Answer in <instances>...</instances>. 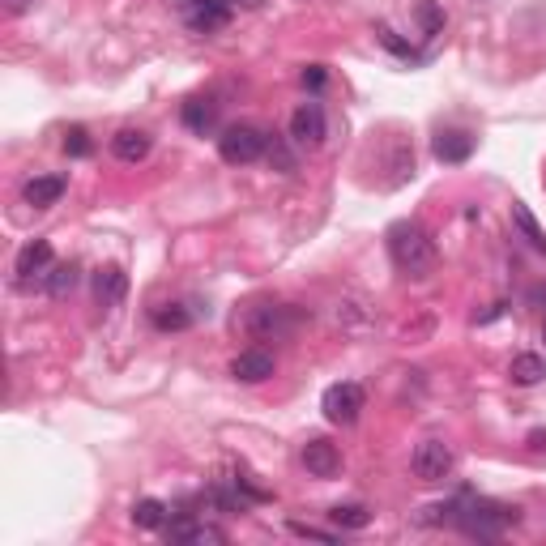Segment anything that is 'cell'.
<instances>
[{"instance_id": "cell-1", "label": "cell", "mask_w": 546, "mask_h": 546, "mask_svg": "<svg viewBox=\"0 0 546 546\" xmlns=\"http://www.w3.org/2000/svg\"><path fill=\"white\" fill-rule=\"evenodd\" d=\"M384 244H389V261L397 265V273H406L414 282H423L436 273L440 252H436V239H431V231L423 222H410V218L393 222L389 235H384Z\"/></svg>"}, {"instance_id": "cell-24", "label": "cell", "mask_w": 546, "mask_h": 546, "mask_svg": "<svg viewBox=\"0 0 546 546\" xmlns=\"http://www.w3.org/2000/svg\"><path fill=\"white\" fill-rule=\"evenodd\" d=\"M419 22H423V35L427 39L444 35V9L436 5V0H423V5H419Z\"/></svg>"}, {"instance_id": "cell-22", "label": "cell", "mask_w": 546, "mask_h": 546, "mask_svg": "<svg viewBox=\"0 0 546 546\" xmlns=\"http://www.w3.org/2000/svg\"><path fill=\"white\" fill-rule=\"evenodd\" d=\"M82 282V269H77V261H64V265H56L52 273H47V295L52 299H64V295H73V286Z\"/></svg>"}, {"instance_id": "cell-2", "label": "cell", "mask_w": 546, "mask_h": 546, "mask_svg": "<svg viewBox=\"0 0 546 546\" xmlns=\"http://www.w3.org/2000/svg\"><path fill=\"white\" fill-rule=\"evenodd\" d=\"M448 525H457L465 538L495 542V538H504L508 525H517V508L483 500V495H461V500H453V517H448Z\"/></svg>"}, {"instance_id": "cell-27", "label": "cell", "mask_w": 546, "mask_h": 546, "mask_svg": "<svg viewBox=\"0 0 546 546\" xmlns=\"http://www.w3.org/2000/svg\"><path fill=\"white\" fill-rule=\"evenodd\" d=\"M376 35H380V43H384V47H389V52H397V56H406V60H423V56H419V52H414V47H410V43H401V39L393 35V30H389V26H376Z\"/></svg>"}, {"instance_id": "cell-7", "label": "cell", "mask_w": 546, "mask_h": 546, "mask_svg": "<svg viewBox=\"0 0 546 546\" xmlns=\"http://www.w3.org/2000/svg\"><path fill=\"white\" fill-rule=\"evenodd\" d=\"M325 133H329L325 107H320L316 99L299 103L295 116H291V141H295V146H299V150H320V146H325Z\"/></svg>"}, {"instance_id": "cell-9", "label": "cell", "mask_w": 546, "mask_h": 546, "mask_svg": "<svg viewBox=\"0 0 546 546\" xmlns=\"http://www.w3.org/2000/svg\"><path fill=\"white\" fill-rule=\"evenodd\" d=\"M299 461H303V470H308L312 478H337V474H342V453H337V444L320 440V436L299 448Z\"/></svg>"}, {"instance_id": "cell-21", "label": "cell", "mask_w": 546, "mask_h": 546, "mask_svg": "<svg viewBox=\"0 0 546 546\" xmlns=\"http://www.w3.org/2000/svg\"><path fill=\"white\" fill-rule=\"evenodd\" d=\"M171 521V508L163 500H137L133 504V525L137 529H167Z\"/></svg>"}, {"instance_id": "cell-28", "label": "cell", "mask_w": 546, "mask_h": 546, "mask_svg": "<svg viewBox=\"0 0 546 546\" xmlns=\"http://www.w3.org/2000/svg\"><path fill=\"white\" fill-rule=\"evenodd\" d=\"M269 163H273V167H278V171H295V154H291V150H286V146H282V141H278V137H269Z\"/></svg>"}, {"instance_id": "cell-13", "label": "cell", "mask_w": 546, "mask_h": 546, "mask_svg": "<svg viewBox=\"0 0 546 546\" xmlns=\"http://www.w3.org/2000/svg\"><path fill=\"white\" fill-rule=\"evenodd\" d=\"M167 538L171 542H227V534L218 525H205L192 512H180L175 521H167Z\"/></svg>"}, {"instance_id": "cell-5", "label": "cell", "mask_w": 546, "mask_h": 546, "mask_svg": "<svg viewBox=\"0 0 546 546\" xmlns=\"http://www.w3.org/2000/svg\"><path fill=\"white\" fill-rule=\"evenodd\" d=\"M367 406V393H363V384L355 380H337L325 389V397H320V410H325V419L337 423V427H350L363 414Z\"/></svg>"}, {"instance_id": "cell-32", "label": "cell", "mask_w": 546, "mask_h": 546, "mask_svg": "<svg viewBox=\"0 0 546 546\" xmlns=\"http://www.w3.org/2000/svg\"><path fill=\"white\" fill-rule=\"evenodd\" d=\"M171 5H175V9H184V13H188L192 5H197V0H171Z\"/></svg>"}, {"instance_id": "cell-11", "label": "cell", "mask_w": 546, "mask_h": 546, "mask_svg": "<svg viewBox=\"0 0 546 546\" xmlns=\"http://www.w3.org/2000/svg\"><path fill=\"white\" fill-rule=\"evenodd\" d=\"M273 367H278V359H273L265 346H252V350H239V355H235L231 376L244 380V384H261V380L273 376Z\"/></svg>"}, {"instance_id": "cell-4", "label": "cell", "mask_w": 546, "mask_h": 546, "mask_svg": "<svg viewBox=\"0 0 546 546\" xmlns=\"http://www.w3.org/2000/svg\"><path fill=\"white\" fill-rule=\"evenodd\" d=\"M218 154H222V163H231V167H248L269 154V133L256 124H231V128H222V137H218Z\"/></svg>"}, {"instance_id": "cell-12", "label": "cell", "mask_w": 546, "mask_h": 546, "mask_svg": "<svg viewBox=\"0 0 546 546\" xmlns=\"http://www.w3.org/2000/svg\"><path fill=\"white\" fill-rule=\"evenodd\" d=\"M431 154L440 158V163H465V158L474 154V133H465V128H440L436 137H431Z\"/></svg>"}, {"instance_id": "cell-30", "label": "cell", "mask_w": 546, "mask_h": 546, "mask_svg": "<svg viewBox=\"0 0 546 546\" xmlns=\"http://www.w3.org/2000/svg\"><path fill=\"white\" fill-rule=\"evenodd\" d=\"M26 9H35V0H5V13H9V18H22Z\"/></svg>"}, {"instance_id": "cell-19", "label": "cell", "mask_w": 546, "mask_h": 546, "mask_svg": "<svg viewBox=\"0 0 546 546\" xmlns=\"http://www.w3.org/2000/svg\"><path fill=\"white\" fill-rule=\"evenodd\" d=\"M508 376H512V384H521V389H534V384L546 380V359L542 355H529V350H525V355L512 359Z\"/></svg>"}, {"instance_id": "cell-3", "label": "cell", "mask_w": 546, "mask_h": 546, "mask_svg": "<svg viewBox=\"0 0 546 546\" xmlns=\"http://www.w3.org/2000/svg\"><path fill=\"white\" fill-rule=\"evenodd\" d=\"M303 312H295L291 303H252V312L244 316V329L256 337V342H282L299 329Z\"/></svg>"}, {"instance_id": "cell-31", "label": "cell", "mask_w": 546, "mask_h": 546, "mask_svg": "<svg viewBox=\"0 0 546 546\" xmlns=\"http://www.w3.org/2000/svg\"><path fill=\"white\" fill-rule=\"evenodd\" d=\"M529 448H534V453H542V448H546V436H542V431H534V436H529Z\"/></svg>"}, {"instance_id": "cell-10", "label": "cell", "mask_w": 546, "mask_h": 546, "mask_svg": "<svg viewBox=\"0 0 546 546\" xmlns=\"http://www.w3.org/2000/svg\"><path fill=\"white\" fill-rule=\"evenodd\" d=\"M231 13H235V0H197V5L184 13V22L197 30V35H214V30L231 22Z\"/></svg>"}, {"instance_id": "cell-17", "label": "cell", "mask_w": 546, "mask_h": 546, "mask_svg": "<svg viewBox=\"0 0 546 546\" xmlns=\"http://www.w3.org/2000/svg\"><path fill=\"white\" fill-rule=\"evenodd\" d=\"M184 124L192 128V133H214V124H218V103L210 99V94H197V99H188L184 103Z\"/></svg>"}, {"instance_id": "cell-8", "label": "cell", "mask_w": 546, "mask_h": 546, "mask_svg": "<svg viewBox=\"0 0 546 546\" xmlns=\"http://www.w3.org/2000/svg\"><path fill=\"white\" fill-rule=\"evenodd\" d=\"M52 244L47 239H30V244L18 252V261H13V273H18V286H35V282H47V273H52Z\"/></svg>"}, {"instance_id": "cell-6", "label": "cell", "mask_w": 546, "mask_h": 546, "mask_svg": "<svg viewBox=\"0 0 546 546\" xmlns=\"http://www.w3.org/2000/svg\"><path fill=\"white\" fill-rule=\"evenodd\" d=\"M410 470L419 483H444V478H453V470H457V453L444 440H423L410 457Z\"/></svg>"}, {"instance_id": "cell-14", "label": "cell", "mask_w": 546, "mask_h": 546, "mask_svg": "<svg viewBox=\"0 0 546 546\" xmlns=\"http://www.w3.org/2000/svg\"><path fill=\"white\" fill-rule=\"evenodd\" d=\"M128 295V273L120 265H103L94 273V299H99V308H120Z\"/></svg>"}, {"instance_id": "cell-29", "label": "cell", "mask_w": 546, "mask_h": 546, "mask_svg": "<svg viewBox=\"0 0 546 546\" xmlns=\"http://www.w3.org/2000/svg\"><path fill=\"white\" fill-rule=\"evenodd\" d=\"M299 82L308 86V90H325V82H329L325 64H308V69H303V77H299Z\"/></svg>"}, {"instance_id": "cell-25", "label": "cell", "mask_w": 546, "mask_h": 546, "mask_svg": "<svg viewBox=\"0 0 546 546\" xmlns=\"http://www.w3.org/2000/svg\"><path fill=\"white\" fill-rule=\"evenodd\" d=\"M94 146H90V133L86 128H69V133H64V154H73V158H86Z\"/></svg>"}, {"instance_id": "cell-16", "label": "cell", "mask_w": 546, "mask_h": 546, "mask_svg": "<svg viewBox=\"0 0 546 546\" xmlns=\"http://www.w3.org/2000/svg\"><path fill=\"white\" fill-rule=\"evenodd\" d=\"M150 133H141V128H120L116 137H111V154L120 158V163H141V158L150 154Z\"/></svg>"}, {"instance_id": "cell-26", "label": "cell", "mask_w": 546, "mask_h": 546, "mask_svg": "<svg viewBox=\"0 0 546 546\" xmlns=\"http://www.w3.org/2000/svg\"><path fill=\"white\" fill-rule=\"evenodd\" d=\"M291 529L299 538H316V542H342V529H320V525H303V521H291Z\"/></svg>"}, {"instance_id": "cell-20", "label": "cell", "mask_w": 546, "mask_h": 546, "mask_svg": "<svg viewBox=\"0 0 546 546\" xmlns=\"http://www.w3.org/2000/svg\"><path fill=\"white\" fill-rule=\"evenodd\" d=\"M512 227H517V231L525 235V244H529V248L546 256V235H542V227H538V218L529 214L521 201H512Z\"/></svg>"}, {"instance_id": "cell-18", "label": "cell", "mask_w": 546, "mask_h": 546, "mask_svg": "<svg viewBox=\"0 0 546 546\" xmlns=\"http://www.w3.org/2000/svg\"><path fill=\"white\" fill-rule=\"evenodd\" d=\"M150 320H154V329H163V333H184V329H192L197 312H188L184 303H154Z\"/></svg>"}, {"instance_id": "cell-15", "label": "cell", "mask_w": 546, "mask_h": 546, "mask_svg": "<svg viewBox=\"0 0 546 546\" xmlns=\"http://www.w3.org/2000/svg\"><path fill=\"white\" fill-rule=\"evenodd\" d=\"M64 188H69V180H64V175H35V180H26L22 201L35 205V210H52V205L64 197Z\"/></svg>"}, {"instance_id": "cell-33", "label": "cell", "mask_w": 546, "mask_h": 546, "mask_svg": "<svg viewBox=\"0 0 546 546\" xmlns=\"http://www.w3.org/2000/svg\"><path fill=\"white\" fill-rule=\"evenodd\" d=\"M542 342H546V325H542Z\"/></svg>"}, {"instance_id": "cell-23", "label": "cell", "mask_w": 546, "mask_h": 546, "mask_svg": "<svg viewBox=\"0 0 546 546\" xmlns=\"http://www.w3.org/2000/svg\"><path fill=\"white\" fill-rule=\"evenodd\" d=\"M329 521L346 534V529H367V525H372V512H367L363 504H333L329 508Z\"/></svg>"}]
</instances>
